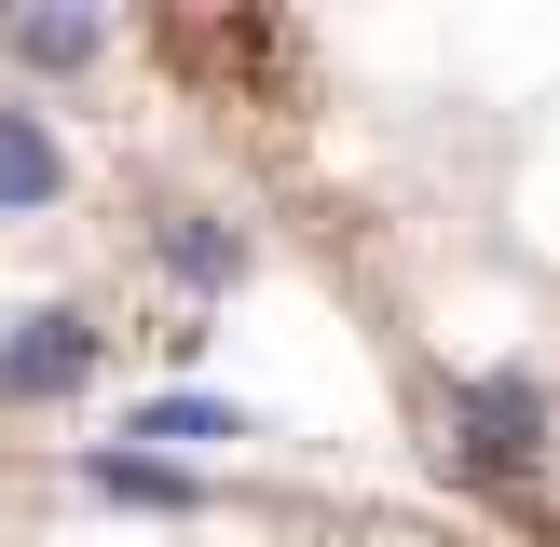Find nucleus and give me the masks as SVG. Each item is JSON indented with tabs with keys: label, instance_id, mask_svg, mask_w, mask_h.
I'll list each match as a JSON object with an SVG mask.
<instances>
[{
	"label": "nucleus",
	"instance_id": "nucleus-2",
	"mask_svg": "<svg viewBox=\"0 0 560 547\" xmlns=\"http://www.w3.org/2000/svg\"><path fill=\"white\" fill-rule=\"evenodd\" d=\"M82 370H96V328H82L69 301H42V315H14V328H0V397H27V410H42V397H69Z\"/></svg>",
	"mask_w": 560,
	"mask_h": 547
},
{
	"label": "nucleus",
	"instance_id": "nucleus-4",
	"mask_svg": "<svg viewBox=\"0 0 560 547\" xmlns=\"http://www.w3.org/2000/svg\"><path fill=\"white\" fill-rule=\"evenodd\" d=\"M164 274H178V288H233V274H246V233H219V219H164Z\"/></svg>",
	"mask_w": 560,
	"mask_h": 547
},
{
	"label": "nucleus",
	"instance_id": "nucleus-1",
	"mask_svg": "<svg viewBox=\"0 0 560 547\" xmlns=\"http://www.w3.org/2000/svg\"><path fill=\"white\" fill-rule=\"evenodd\" d=\"M465 465H479V479H534V465H547V397L520 370L465 383Z\"/></svg>",
	"mask_w": 560,
	"mask_h": 547
},
{
	"label": "nucleus",
	"instance_id": "nucleus-5",
	"mask_svg": "<svg viewBox=\"0 0 560 547\" xmlns=\"http://www.w3.org/2000/svg\"><path fill=\"white\" fill-rule=\"evenodd\" d=\"M82 479H96L109 507H191V479H178V465H151V452H82Z\"/></svg>",
	"mask_w": 560,
	"mask_h": 547
},
{
	"label": "nucleus",
	"instance_id": "nucleus-6",
	"mask_svg": "<svg viewBox=\"0 0 560 547\" xmlns=\"http://www.w3.org/2000/svg\"><path fill=\"white\" fill-rule=\"evenodd\" d=\"M124 438H164V452H206V438H246V410H219V397H151Z\"/></svg>",
	"mask_w": 560,
	"mask_h": 547
},
{
	"label": "nucleus",
	"instance_id": "nucleus-3",
	"mask_svg": "<svg viewBox=\"0 0 560 547\" xmlns=\"http://www.w3.org/2000/svg\"><path fill=\"white\" fill-rule=\"evenodd\" d=\"M69 191V151H55L42 109H0V206H55Z\"/></svg>",
	"mask_w": 560,
	"mask_h": 547
},
{
	"label": "nucleus",
	"instance_id": "nucleus-7",
	"mask_svg": "<svg viewBox=\"0 0 560 547\" xmlns=\"http://www.w3.org/2000/svg\"><path fill=\"white\" fill-rule=\"evenodd\" d=\"M96 42H109L96 14H14V55H27V69H82Z\"/></svg>",
	"mask_w": 560,
	"mask_h": 547
}]
</instances>
